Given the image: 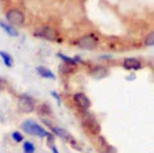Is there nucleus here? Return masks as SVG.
Here are the masks:
<instances>
[{
  "mask_svg": "<svg viewBox=\"0 0 154 153\" xmlns=\"http://www.w3.org/2000/svg\"><path fill=\"white\" fill-rule=\"evenodd\" d=\"M35 152V145L31 141H24L23 142V153H34Z\"/></svg>",
  "mask_w": 154,
  "mask_h": 153,
  "instance_id": "4468645a",
  "label": "nucleus"
},
{
  "mask_svg": "<svg viewBox=\"0 0 154 153\" xmlns=\"http://www.w3.org/2000/svg\"><path fill=\"white\" fill-rule=\"evenodd\" d=\"M51 96H54V99L57 100V103H58V105L61 103V96H60V95L57 94L56 91H51Z\"/></svg>",
  "mask_w": 154,
  "mask_h": 153,
  "instance_id": "6ab92c4d",
  "label": "nucleus"
},
{
  "mask_svg": "<svg viewBox=\"0 0 154 153\" xmlns=\"http://www.w3.org/2000/svg\"><path fill=\"white\" fill-rule=\"evenodd\" d=\"M0 27H2L3 30H4L5 33H7L10 37H18V30L15 29L14 26H11V24H8V23H4V22H0Z\"/></svg>",
  "mask_w": 154,
  "mask_h": 153,
  "instance_id": "9b49d317",
  "label": "nucleus"
},
{
  "mask_svg": "<svg viewBox=\"0 0 154 153\" xmlns=\"http://www.w3.org/2000/svg\"><path fill=\"white\" fill-rule=\"evenodd\" d=\"M76 45L82 49H87V50H92V49H95L97 46V38L93 34L82 35L76 41Z\"/></svg>",
  "mask_w": 154,
  "mask_h": 153,
  "instance_id": "7ed1b4c3",
  "label": "nucleus"
},
{
  "mask_svg": "<svg viewBox=\"0 0 154 153\" xmlns=\"http://www.w3.org/2000/svg\"><path fill=\"white\" fill-rule=\"evenodd\" d=\"M37 73L45 79H50V80L54 79V73L46 67H37Z\"/></svg>",
  "mask_w": 154,
  "mask_h": 153,
  "instance_id": "f8f14e48",
  "label": "nucleus"
},
{
  "mask_svg": "<svg viewBox=\"0 0 154 153\" xmlns=\"http://www.w3.org/2000/svg\"><path fill=\"white\" fill-rule=\"evenodd\" d=\"M123 68L128 69V70H139L142 68V64L138 58L130 57V58H126L125 61H123Z\"/></svg>",
  "mask_w": 154,
  "mask_h": 153,
  "instance_id": "1a4fd4ad",
  "label": "nucleus"
},
{
  "mask_svg": "<svg viewBox=\"0 0 154 153\" xmlns=\"http://www.w3.org/2000/svg\"><path fill=\"white\" fill-rule=\"evenodd\" d=\"M107 75H108V70L104 67H96L91 70V76L95 79H103V77H106Z\"/></svg>",
  "mask_w": 154,
  "mask_h": 153,
  "instance_id": "9d476101",
  "label": "nucleus"
},
{
  "mask_svg": "<svg viewBox=\"0 0 154 153\" xmlns=\"http://www.w3.org/2000/svg\"><path fill=\"white\" fill-rule=\"evenodd\" d=\"M84 126L87 127L91 133H93V134H97V133L100 132V126H99V123L96 122V119L93 118L92 115H88L87 118L84 119Z\"/></svg>",
  "mask_w": 154,
  "mask_h": 153,
  "instance_id": "0eeeda50",
  "label": "nucleus"
},
{
  "mask_svg": "<svg viewBox=\"0 0 154 153\" xmlns=\"http://www.w3.org/2000/svg\"><path fill=\"white\" fill-rule=\"evenodd\" d=\"M0 57H2V60H3V62H4L5 67H8V68L14 67V60H12V57L7 53V52L0 50Z\"/></svg>",
  "mask_w": 154,
  "mask_h": 153,
  "instance_id": "ddd939ff",
  "label": "nucleus"
},
{
  "mask_svg": "<svg viewBox=\"0 0 154 153\" xmlns=\"http://www.w3.org/2000/svg\"><path fill=\"white\" fill-rule=\"evenodd\" d=\"M34 35L38 38H43V39H48V41H56L57 39V31L53 30L51 27H41V29L35 30Z\"/></svg>",
  "mask_w": 154,
  "mask_h": 153,
  "instance_id": "20e7f679",
  "label": "nucleus"
},
{
  "mask_svg": "<svg viewBox=\"0 0 154 153\" xmlns=\"http://www.w3.org/2000/svg\"><path fill=\"white\" fill-rule=\"evenodd\" d=\"M3 87H5V81L3 79H0V88H3Z\"/></svg>",
  "mask_w": 154,
  "mask_h": 153,
  "instance_id": "aec40b11",
  "label": "nucleus"
},
{
  "mask_svg": "<svg viewBox=\"0 0 154 153\" xmlns=\"http://www.w3.org/2000/svg\"><path fill=\"white\" fill-rule=\"evenodd\" d=\"M73 100H75L77 107L81 108V110H84V111H87L88 108L91 107L89 98H88L85 94H82V92H77V94L73 95Z\"/></svg>",
  "mask_w": 154,
  "mask_h": 153,
  "instance_id": "39448f33",
  "label": "nucleus"
},
{
  "mask_svg": "<svg viewBox=\"0 0 154 153\" xmlns=\"http://www.w3.org/2000/svg\"><path fill=\"white\" fill-rule=\"evenodd\" d=\"M51 151H53V153H58V149H57L54 145H51Z\"/></svg>",
  "mask_w": 154,
  "mask_h": 153,
  "instance_id": "412c9836",
  "label": "nucleus"
},
{
  "mask_svg": "<svg viewBox=\"0 0 154 153\" xmlns=\"http://www.w3.org/2000/svg\"><path fill=\"white\" fill-rule=\"evenodd\" d=\"M19 107L24 113H31V111H34V107H35L34 99L31 96H29V95H22L19 98Z\"/></svg>",
  "mask_w": 154,
  "mask_h": 153,
  "instance_id": "423d86ee",
  "label": "nucleus"
},
{
  "mask_svg": "<svg viewBox=\"0 0 154 153\" xmlns=\"http://www.w3.org/2000/svg\"><path fill=\"white\" fill-rule=\"evenodd\" d=\"M22 129H23L26 133H29V134L35 136V137H39V138H45V137H49V136H50V132L43 129L42 126H39L37 122L31 121V119H27L26 122H23V123H22Z\"/></svg>",
  "mask_w": 154,
  "mask_h": 153,
  "instance_id": "f257e3e1",
  "label": "nucleus"
},
{
  "mask_svg": "<svg viewBox=\"0 0 154 153\" xmlns=\"http://www.w3.org/2000/svg\"><path fill=\"white\" fill-rule=\"evenodd\" d=\"M11 137H12V140L15 141V142H22V141H23V136H22L20 132H12Z\"/></svg>",
  "mask_w": 154,
  "mask_h": 153,
  "instance_id": "dca6fc26",
  "label": "nucleus"
},
{
  "mask_svg": "<svg viewBox=\"0 0 154 153\" xmlns=\"http://www.w3.org/2000/svg\"><path fill=\"white\" fill-rule=\"evenodd\" d=\"M50 129H51V132H53L56 136H58V137H61V138H64V140L69 141V142L72 144V145H76V141L73 140V138H72V136H70L69 133H68L65 129H61V127L53 126V125H50Z\"/></svg>",
  "mask_w": 154,
  "mask_h": 153,
  "instance_id": "6e6552de",
  "label": "nucleus"
},
{
  "mask_svg": "<svg viewBox=\"0 0 154 153\" xmlns=\"http://www.w3.org/2000/svg\"><path fill=\"white\" fill-rule=\"evenodd\" d=\"M75 69H76V67H72V65L65 64L64 68H61V72H62V73H69V72H73Z\"/></svg>",
  "mask_w": 154,
  "mask_h": 153,
  "instance_id": "a211bd4d",
  "label": "nucleus"
},
{
  "mask_svg": "<svg viewBox=\"0 0 154 153\" xmlns=\"http://www.w3.org/2000/svg\"><path fill=\"white\" fill-rule=\"evenodd\" d=\"M5 19H7L8 24H11V26H22L24 23V20H26L23 11L18 10V8L8 10L7 14H5Z\"/></svg>",
  "mask_w": 154,
  "mask_h": 153,
  "instance_id": "f03ea898",
  "label": "nucleus"
},
{
  "mask_svg": "<svg viewBox=\"0 0 154 153\" xmlns=\"http://www.w3.org/2000/svg\"><path fill=\"white\" fill-rule=\"evenodd\" d=\"M58 57L65 62V64L72 65V67H77V65H76V62H77V61H76V58H70V57L65 56V54H62V53H58Z\"/></svg>",
  "mask_w": 154,
  "mask_h": 153,
  "instance_id": "2eb2a0df",
  "label": "nucleus"
},
{
  "mask_svg": "<svg viewBox=\"0 0 154 153\" xmlns=\"http://www.w3.org/2000/svg\"><path fill=\"white\" fill-rule=\"evenodd\" d=\"M145 45H146V46H153L154 45V34H153V33H150V34L146 37Z\"/></svg>",
  "mask_w": 154,
  "mask_h": 153,
  "instance_id": "f3484780",
  "label": "nucleus"
}]
</instances>
